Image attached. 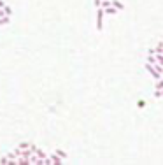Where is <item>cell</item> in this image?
Listing matches in <instances>:
<instances>
[{"label": "cell", "mask_w": 163, "mask_h": 165, "mask_svg": "<svg viewBox=\"0 0 163 165\" xmlns=\"http://www.w3.org/2000/svg\"><path fill=\"white\" fill-rule=\"evenodd\" d=\"M104 16H105V11H104L102 7H98V9H96V28H98V30H102V21H104Z\"/></svg>", "instance_id": "obj_1"}, {"label": "cell", "mask_w": 163, "mask_h": 165, "mask_svg": "<svg viewBox=\"0 0 163 165\" xmlns=\"http://www.w3.org/2000/svg\"><path fill=\"white\" fill-rule=\"evenodd\" d=\"M49 158H51V164H54V165H60L61 162H63V160H61V158H60V156H58L56 153H53V155H49Z\"/></svg>", "instance_id": "obj_2"}, {"label": "cell", "mask_w": 163, "mask_h": 165, "mask_svg": "<svg viewBox=\"0 0 163 165\" xmlns=\"http://www.w3.org/2000/svg\"><path fill=\"white\" fill-rule=\"evenodd\" d=\"M102 9H104V7H102ZM104 11H105V14L112 16V14H116V11H118V9H116L114 5H109V7H105V9H104Z\"/></svg>", "instance_id": "obj_3"}, {"label": "cell", "mask_w": 163, "mask_h": 165, "mask_svg": "<svg viewBox=\"0 0 163 165\" xmlns=\"http://www.w3.org/2000/svg\"><path fill=\"white\" fill-rule=\"evenodd\" d=\"M110 5H114V7H116V9H119V11L125 7V5H123L121 2H118V0H110Z\"/></svg>", "instance_id": "obj_4"}, {"label": "cell", "mask_w": 163, "mask_h": 165, "mask_svg": "<svg viewBox=\"0 0 163 165\" xmlns=\"http://www.w3.org/2000/svg\"><path fill=\"white\" fill-rule=\"evenodd\" d=\"M54 153H56V155H58V156H60V158H61V160H65V158H67V153H65V151H63V149H56V151H54Z\"/></svg>", "instance_id": "obj_5"}, {"label": "cell", "mask_w": 163, "mask_h": 165, "mask_svg": "<svg viewBox=\"0 0 163 165\" xmlns=\"http://www.w3.org/2000/svg\"><path fill=\"white\" fill-rule=\"evenodd\" d=\"M11 23V16H2L0 18V25H9Z\"/></svg>", "instance_id": "obj_6"}, {"label": "cell", "mask_w": 163, "mask_h": 165, "mask_svg": "<svg viewBox=\"0 0 163 165\" xmlns=\"http://www.w3.org/2000/svg\"><path fill=\"white\" fill-rule=\"evenodd\" d=\"M35 156H37V158H42V160H44V158H48V155H46V153L42 151V149H37Z\"/></svg>", "instance_id": "obj_7"}, {"label": "cell", "mask_w": 163, "mask_h": 165, "mask_svg": "<svg viewBox=\"0 0 163 165\" xmlns=\"http://www.w3.org/2000/svg\"><path fill=\"white\" fill-rule=\"evenodd\" d=\"M4 12H5L7 16H12V11H11V7H9V5H5V7H4Z\"/></svg>", "instance_id": "obj_8"}, {"label": "cell", "mask_w": 163, "mask_h": 165, "mask_svg": "<svg viewBox=\"0 0 163 165\" xmlns=\"http://www.w3.org/2000/svg\"><path fill=\"white\" fill-rule=\"evenodd\" d=\"M154 49H156V53H163V42H160V44H158Z\"/></svg>", "instance_id": "obj_9"}, {"label": "cell", "mask_w": 163, "mask_h": 165, "mask_svg": "<svg viewBox=\"0 0 163 165\" xmlns=\"http://www.w3.org/2000/svg\"><path fill=\"white\" fill-rule=\"evenodd\" d=\"M19 147H21V149H28V147H30V142H21Z\"/></svg>", "instance_id": "obj_10"}, {"label": "cell", "mask_w": 163, "mask_h": 165, "mask_svg": "<svg viewBox=\"0 0 163 165\" xmlns=\"http://www.w3.org/2000/svg\"><path fill=\"white\" fill-rule=\"evenodd\" d=\"M110 5V0H102V7L105 9V7H109Z\"/></svg>", "instance_id": "obj_11"}, {"label": "cell", "mask_w": 163, "mask_h": 165, "mask_svg": "<svg viewBox=\"0 0 163 165\" xmlns=\"http://www.w3.org/2000/svg\"><path fill=\"white\" fill-rule=\"evenodd\" d=\"M37 149H39V147H37L35 144H30V151H32L34 155H35V153H37Z\"/></svg>", "instance_id": "obj_12"}, {"label": "cell", "mask_w": 163, "mask_h": 165, "mask_svg": "<svg viewBox=\"0 0 163 165\" xmlns=\"http://www.w3.org/2000/svg\"><path fill=\"white\" fill-rule=\"evenodd\" d=\"M0 164H9V158H7V156H4V158H0Z\"/></svg>", "instance_id": "obj_13"}, {"label": "cell", "mask_w": 163, "mask_h": 165, "mask_svg": "<svg viewBox=\"0 0 163 165\" xmlns=\"http://www.w3.org/2000/svg\"><path fill=\"white\" fill-rule=\"evenodd\" d=\"M95 7H96V9L102 7V0H95Z\"/></svg>", "instance_id": "obj_14"}, {"label": "cell", "mask_w": 163, "mask_h": 165, "mask_svg": "<svg viewBox=\"0 0 163 165\" xmlns=\"http://www.w3.org/2000/svg\"><path fill=\"white\" fill-rule=\"evenodd\" d=\"M5 5H7V4H5V2H2V0H0V9H4V7H5Z\"/></svg>", "instance_id": "obj_15"}, {"label": "cell", "mask_w": 163, "mask_h": 165, "mask_svg": "<svg viewBox=\"0 0 163 165\" xmlns=\"http://www.w3.org/2000/svg\"><path fill=\"white\" fill-rule=\"evenodd\" d=\"M162 77H163V74H162Z\"/></svg>", "instance_id": "obj_16"}]
</instances>
